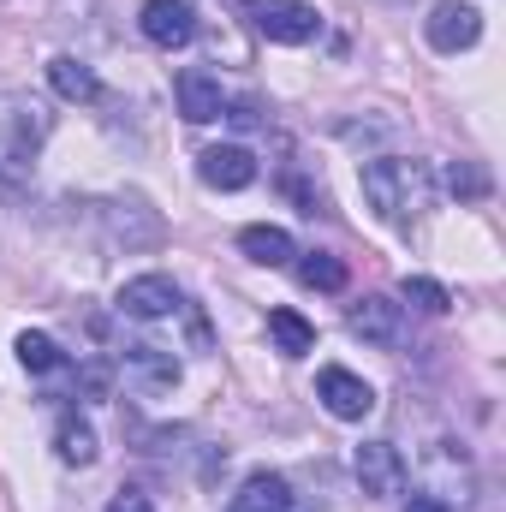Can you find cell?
<instances>
[{
	"mask_svg": "<svg viewBox=\"0 0 506 512\" xmlns=\"http://www.w3.org/2000/svg\"><path fill=\"white\" fill-rule=\"evenodd\" d=\"M364 203L376 209L387 227H411V221H423V209L435 203V179H429V167L411 161V155H376V161L364 167Z\"/></svg>",
	"mask_w": 506,
	"mask_h": 512,
	"instance_id": "1",
	"label": "cell"
},
{
	"mask_svg": "<svg viewBox=\"0 0 506 512\" xmlns=\"http://www.w3.org/2000/svg\"><path fill=\"white\" fill-rule=\"evenodd\" d=\"M239 12L256 24V36H268L280 48H304L322 36V12L310 0H239Z\"/></svg>",
	"mask_w": 506,
	"mask_h": 512,
	"instance_id": "2",
	"label": "cell"
},
{
	"mask_svg": "<svg viewBox=\"0 0 506 512\" xmlns=\"http://www.w3.org/2000/svg\"><path fill=\"white\" fill-rule=\"evenodd\" d=\"M346 328L364 340V346H381V352H393V346H405V304H393V298H358L352 304V316H346Z\"/></svg>",
	"mask_w": 506,
	"mask_h": 512,
	"instance_id": "3",
	"label": "cell"
},
{
	"mask_svg": "<svg viewBox=\"0 0 506 512\" xmlns=\"http://www.w3.org/2000/svg\"><path fill=\"white\" fill-rule=\"evenodd\" d=\"M316 399H322L328 417H340V423H364V417L376 411V387L364 382V376H352V370H340V364H328V370L316 376Z\"/></svg>",
	"mask_w": 506,
	"mask_h": 512,
	"instance_id": "4",
	"label": "cell"
},
{
	"mask_svg": "<svg viewBox=\"0 0 506 512\" xmlns=\"http://www.w3.org/2000/svg\"><path fill=\"white\" fill-rule=\"evenodd\" d=\"M423 36H429V48H435V54L477 48V36H483V12H477V6H465V0H441V6L423 18Z\"/></svg>",
	"mask_w": 506,
	"mask_h": 512,
	"instance_id": "5",
	"label": "cell"
},
{
	"mask_svg": "<svg viewBox=\"0 0 506 512\" xmlns=\"http://www.w3.org/2000/svg\"><path fill=\"white\" fill-rule=\"evenodd\" d=\"M352 477L364 483V495H405V459H399V447L393 441H364L358 453H352Z\"/></svg>",
	"mask_w": 506,
	"mask_h": 512,
	"instance_id": "6",
	"label": "cell"
},
{
	"mask_svg": "<svg viewBox=\"0 0 506 512\" xmlns=\"http://www.w3.org/2000/svg\"><path fill=\"white\" fill-rule=\"evenodd\" d=\"M137 30L155 48H191L197 42V12H191V0H143Z\"/></svg>",
	"mask_w": 506,
	"mask_h": 512,
	"instance_id": "7",
	"label": "cell"
},
{
	"mask_svg": "<svg viewBox=\"0 0 506 512\" xmlns=\"http://www.w3.org/2000/svg\"><path fill=\"white\" fill-rule=\"evenodd\" d=\"M197 179L209 191H245V185H256V155L245 143H215L197 155Z\"/></svg>",
	"mask_w": 506,
	"mask_h": 512,
	"instance_id": "8",
	"label": "cell"
},
{
	"mask_svg": "<svg viewBox=\"0 0 506 512\" xmlns=\"http://www.w3.org/2000/svg\"><path fill=\"white\" fill-rule=\"evenodd\" d=\"M173 310H179V286L167 274H137L120 286V316H131V322H161Z\"/></svg>",
	"mask_w": 506,
	"mask_h": 512,
	"instance_id": "9",
	"label": "cell"
},
{
	"mask_svg": "<svg viewBox=\"0 0 506 512\" xmlns=\"http://www.w3.org/2000/svg\"><path fill=\"white\" fill-rule=\"evenodd\" d=\"M173 96H179V114L191 120V126H209V120H221L227 114V96H221V84L209 78V72H179V84H173Z\"/></svg>",
	"mask_w": 506,
	"mask_h": 512,
	"instance_id": "10",
	"label": "cell"
},
{
	"mask_svg": "<svg viewBox=\"0 0 506 512\" xmlns=\"http://www.w3.org/2000/svg\"><path fill=\"white\" fill-rule=\"evenodd\" d=\"M227 512H292V489H286V477H274V471H251V477L239 483V495L227 501Z\"/></svg>",
	"mask_w": 506,
	"mask_h": 512,
	"instance_id": "11",
	"label": "cell"
},
{
	"mask_svg": "<svg viewBox=\"0 0 506 512\" xmlns=\"http://www.w3.org/2000/svg\"><path fill=\"white\" fill-rule=\"evenodd\" d=\"M30 108H6L0 114V167H24L30 155H36V143H42V120H24Z\"/></svg>",
	"mask_w": 506,
	"mask_h": 512,
	"instance_id": "12",
	"label": "cell"
},
{
	"mask_svg": "<svg viewBox=\"0 0 506 512\" xmlns=\"http://www.w3.org/2000/svg\"><path fill=\"white\" fill-rule=\"evenodd\" d=\"M126 376H131V382H143L149 393L179 387V358H173V352H161V346H126Z\"/></svg>",
	"mask_w": 506,
	"mask_h": 512,
	"instance_id": "13",
	"label": "cell"
},
{
	"mask_svg": "<svg viewBox=\"0 0 506 512\" xmlns=\"http://www.w3.org/2000/svg\"><path fill=\"white\" fill-rule=\"evenodd\" d=\"M48 84H54L60 102H102V78H96V66H84V60H72V54H60V60L48 66Z\"/></svg>",
	"mask_w": 506,
	"mask_h": 512,
	"instance_id": "14",
	"label": "cell"
},
{
	"mask_svg": "<svg viewBox=\"0 0 506 512\" xmlns=\"http://www.w3.org/2000/svg\"><path fill=\"white\" fill-rule=\"evenodd\" d=\"M239 251L251 256V262H262V268H286V262L298 256V245H292V233H286V227L256 221V227H245V233H239Z\"/></svg>",
	"mask_w": 506,
	"mask_h": 512,
	"instance_id": "15",
	"label": "cell"
},
{
	"mask_svg": "<svg viewBox=\"0 0 506 512\" xmlns=\"http://www.w3.org/2000/svg\"><path fill=\"white\" fill-rule=\"evenodd\" d=\"M12 352H18V364H24L30 376H54V370H66V352H60V340H54V334L24 328V334L12 340Z\"/></svg>",
	"mask_w": 506,
	"mask_h": 512,
	"instance_id": "16",
	"label": "cell"
},
{
	"mask_svg": "<svg viewBox=\"0 0 506 512\" xmlns=\"http://www.w3.org/2000/svg\"><path fill=\"white\" fill-rule=\"evenodd\" d=\"M54 453H60V465H96V429L84 423V417H60V429H54Z\"/></svg>",
	"mask_w": 506,
	"mask_h": 512,
	"instance_id": "17",
	"label": "cell"
},
{
	"mask_svg": "<svg viewBox=\"0 0 506 512\" xmlns=\"http://www.w3.org/2000/svg\"><path fill=\"white\" fill-rule=\"evenodd\" d=\"M268 334H274L280 358H304V352H316V328H310L298 310H268Z\"/></svg>",
	"mask_w": 506,
	"mask_h": 512,
	"instance_id": "18",
	"label": "cell"
},
{
	"mask_svg": "<svg viewBox=\"0 0 506 512\" xmlns=\"http://www.w3.org/2000/svg\"><path fill=\"white\" fill-rule=\"evenodd\" d=\"M292 262H298V280L310 292H340L346 286V262L334 251H304V256H292Z\"/></svg>",
	"mask_w": 506,
	"mask_h": 512,
	"instance_id": "19",
	"label": "cell"
},
{
	"mask_svg": "<svg viewBox=\"0 0 506 512\" xmlns=\"http://www.w3.org/2000/svg\"><path fill=\"white\" fill-rule=\"evenodd\" d=\"M399 298H405V304H417V310H429V316H441V310L453 304V298H447V286H441V280H429V274H405Z\"/></svg>",
	"mask_w": 506,
	"mask_h": 512,
	"instance_id": "20",
	"label": "cell"
},
{
	"mask_svg": "<svg viewBox=\"0 0 506 512\" xmlns=\"http://www.w3.org/2000/svg\"><path fill=\"white\" fill-rule=\"evenodd\" d=\"M447 185H453V191H465V197H483V191H489V179H483L477 167H465V161L447 173Z\"/></svg>",
	"mask_w": 506,
	"mask_h": 512,
	"instance_id": "21",
	"label": "cell"
},
{
	"mask_svg": "<svg viewBox=\"0 0 506 512\" xmlns=\"http://www.w3.org/2000/svg\"><path fill=\"white\" fill-rule=\"evenodd\" d=\"M108 512H155V501H149L143 489H120V495L108 501Z\"/></svg>",
	"mask_w": 506,
	"mask_h": 512,
	"instance_id": "22",
	"label": "cell"
},
{
	"mask_svg": "<svg viewBox=\"0 0 506 512\" xmlns=\"http://www.w3.org/2000/svg\"><path fill=\"white\" fill-rule=\"evenodd\" d=\"M405 512H453V507H447L441 495H411V507H405Z\"/></svg>",
	"mask_w": 506,
	"mask_h": 512,
	"instance_id": "23",
	"label": "cell"
},
{
	"mask_svg": "<svg viewBox=\"0 0 506 512\" xmlns=\"http://www.w3.org/2000/svg\"><path fill=\"white\" fill-rule=\"evenodd\" d=\"M227 120H233L239 131H251L256 126V108H251V102H233V114H227Z\"/></svg>",
	"mask_w": 506,
	"mask_h": 512,
	"instance_id": "24",
	"label": "cell"
},
{
	"mask_svg": "<svg viewBox=\"0 0 506 512\" xmlns=\"http://www.w3.org/2000/svg\"><path fill=\"white\" fill-rule=\"evenodd\" d=\"M387 6H405V0H387Z\"/></svg>",
	"mask_w": 506,
	"mask_h": 512,
	"instance_id": "25",
	"label": "cell"
}]
</instances>
